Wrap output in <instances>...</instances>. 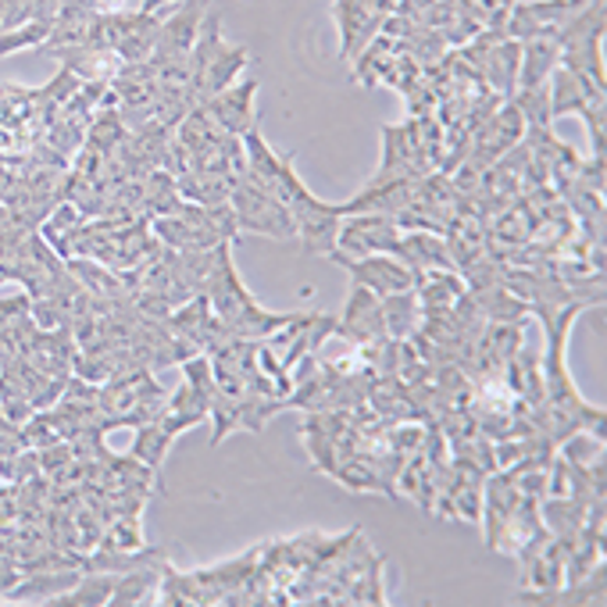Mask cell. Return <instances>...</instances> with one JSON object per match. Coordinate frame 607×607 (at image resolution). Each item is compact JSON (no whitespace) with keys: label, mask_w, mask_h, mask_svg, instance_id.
Listing matches in <instances>:
<instances>
[{"label":"cell","mask_w":607,"mask_h":607,"mask_svg":"<svg viewBox=\"0 0 607 607\" xmlns=\"http://www.w3.org/2000/svg\"><path fill=\"white\" fill-rule=\"evenodd\" d=\"M183 379L204 397L207 404H212V397H215V369H212V358H207V354H194L189 361H183Z\"/></svg>","instance_id":"4316f807"},{"label":"cell","mask_w":607,"mask_h":607,"mask_svg":"<svg viewBox=\"0 0 607 607\" xmlns=\"http://www.w3.org/2000/svg\"><path fill=\"white\" fill-rule=\"evenodd\" d=\"M83 568H51V572H25L19 583L11 586L8 600H40L51 604L54 597H61L65 589H72L79 583Z\"/></svg>","instance_id":"7c38bea8"},{"label":"cell","mask_w":607,"mask_h":607,"mask_svg":"<svg viewBox=\"0 0 607 607\" xmlns=\"http://www.w3.org/2000/svg\"><path fill=\"white\" fill-rule=\"evenodd\" d=\"M329 261H337L340 268L350 271V279L364 290H372L375 297H387V294H404L414 290V276L404 261H397L393 254H369V258H347L340 250H329L326 254Z\"/></svg>","instance_id":"277c9868"},{"label":"cell","mask_w":607,"mask_h":607,"mask_svg":"<svg viewBox=\"0 0 607 607\" xmlns=\"http://www.w3.org/2000/svg\"><path fill=\"white\" fill-rule=\"evenodd\" d=\"M65 268L79 279V286H83L90 297H107V300H125V297H130L125 282L101 261H93V258H65Z\"/></svg>","instance_id":"d6986e66"},{"label":"cell","mask_w":607,"mask_h":607,"mask_svg":"<svg viewBox=\"0 0 607 607\" xmlns=\"http://www.w3.org/2000/svg\"><path fill=\"white\" fill-rule=\"evenodd\" d=\"M393 258L404 261L411 268L414 279H419L422 271H429V268L454 271V261H451V254H446L443 236L440 233H429V229H404L401 239H397Z\"/></svg>","instance_id":"ba28073f"},{"label":"cell","mask_w":607,"mask_h":607,"mask_svg":"<svg viewBox=\"0 0 607 607\" xmlns=\"http://www.w3.org/2000/svg\"><path fill=\"white\" fill-rule=\"evenodd\" d=\"M507 101L522 111L525 125H554V119H551V86L547 83H539V86H518Z\"/></svg>","instance_id":"cb8c5ba5"},{"label":"cell","mask_w":607,"mask_h":607,"mask_svg":"<svg viewBox=\"0 0 607 607\" xmlns=\"http://www.w3.org/2000/svg\"><path fill=\"white\" fill-rule=\"evenodd\" d=\"M168 562H157V565H143V568H133V572H122L115 579V589H111V600L107 604H119V607H133V604H143L154 597L157 589V579H162Z\"/></svg>","instance_id":"ffe728a7"},{"label":"cell","mask_w":607,"mask_h":607,"mask_svg":"<svg viewBox=\"0 0 607 607\" xmlns=\"http://www.w3.org/2000/svg\"><path fill=\"white\" fill-rule=\"evenodd\" d=\"M539 522L557 543H572L586 525V504L575 497H543L539 501Z\"/></svg>","instance_id":"4fadbf2b"},{"label":"cell","mask_w":607,"mask_h":607,"mask_svg":"<svg viewBox=\"0 0 607 607\" xmlns=\"http://www.w3.org/2000/svg\"><path fill=\"white\" fill-rule=\"evenodd\" d=\"M607 97L600 101H589L583 107V122H586V130H589V143H594V157H604V125H607V115H604V107Z\"/></svg>","instance_id":"83f0119b"},{"label":"cell","mask_w":607,"mask_h":607,"mask_svg":"<svg viewBox=\"0 0 607 607\" xmlns=\"http://www.w3.org/2000/svg\"><path fill=\"white\" fill-rule=\"evenodd\" d=\"M397 493H401V497H411L422 511H429V515L436 511V475H433V465H429L422 454L404 461L401 475H397Z\"/></svg>","instance_id":"ac0fdd59"},{"label":"cell","mask_w":607,"mask_h":607,"mask_svg":"<svg viewBox=\"0 0 607 607\" xmlns=\"http://www.w3.org/2000/svg\"><path fill=\"white\" fill-rule=\"evenodd\" d=\"M465 290H469L465 279L446 268H429L414 279V294L422 300V311H446Z\"/></svg>","instance_id":"2e32d148"},{"label":"cell","mask_w":607,"mask_h":607,"mask_svg":"<svg viewBox=\"0 0 607 607\" xmlns=\"http://www.w3.org/2000/svg\"><path fill=\"white\" fill-rule=\"evenodd\" d=\"M379 304H382V322H387V337L408 340L422 329V300L414 290L387 294V297H379Z\"/></svg>","instance_id":"e0dca14e"},{"label":"cell","mask_w":607,"mask_h":607,"mask_svg":"<svg viewBox=\"0 0 607 607\" xmlns=\"http://www.w3.org/2000/svg\"><path fill=\"white\" fill-rule=\"evenodd\" d=\"M583 315V308H557V311H543L536 315V322L543 326V337H547V350L539 354V369H543V401L551 408L572 414L586 433H594L604 440L607 429V414L604 408H594L583 401L579 387L568 372V332L575 326V318Z\"/></svg>","instance_id":"6da1fadb"},{"label":"cell","mask_w":607,"mask_h":607,"mask_svg":"<svg viewBox=\"0 0 607 607\" xmlns=\"http://www.w3.org/2000/svg\"><path fill=\"white\" fill-rule=\"evenodd\" d=\"M172 440H175V436L168 433V425H165L162 419H154V422H147V425H136L133 457L143 461L147 469L162 472L165 457H168V451H172Z\"/></svg>","instance_id":"7402d4cb"},{"label":"cell","mask_w":607,"mask_h":607,"mask_svg":"<svg viewBox=\"0 0 607 607\" xmlns=\"http://www.w3.org/2000/svg\"><path fill=\"white\" fill-rule=\"evenodd\" d=\"M229 207H233V215L239 222V229H247V233L271 236V239H290V236H297L290 207H286L282 200L271 197L268 189H261L258 183H254L250 175H247V168L233 179Z\"/></svg>","instance_id":"7a4b0ae2"},{"label":"cell","mask_w":607,"mask_h":607,"mask_svg":"<svg viewBox=\"0 0 607 607\" xmlns=\"http://www.w3.org/2000/svg\"><path fill=\"white\" fill-rule=\"evenodd\" d=\"M337 337L347 340L350 347H364L372 340L387 337V322H382V304L372 290L354 282L347 304H343V315L337 318Z\"/></svg>","instance_id":"5b68a950"},{"label":"cell","mask_w":607,"mask_h":607,"mask_svg":"<svg viewBox=\"0 0 607 607\" xmlns=\"http://www.w3.org/2000/svg\"><path fill=\"white\" fill-rule=\"evenodd\" d=\"M119 575L111 572H86L79 575V583L72 589H65L61 597L51 600V607H101L111 600V589H115Z\"/></svg>","instance_id":"44dd1931"},{"label":"cell","mask_w":607,"mask_h":607,"mask_svg":"<svg viewBox=\"0 0 607 607\" xmlns=\"http://www.w3.org/2000/svg\"><path fill=\"white\" fill-rule=\"evenodd\" d=\"M22 579V572L19 565H14V557L11 554H0V597H8L11 594V586Z\"/></svg>","instance_id":"f1b7e54d"},{"label":"cell","mask_w":607,"mask_h":607,"mask_svg":"<svg viewBox=\"0 0 607 607\" xmlns=\"http://www.w3.org/2000/svg\"><path fill=\"white\" fill-rule=\"evenodd\" d=\"M472 300L479 304L486 322H501V326H525L529 322V304L515 297L507 286H486V290H469Z\"/></svg>","instance_id":"5bb4252c"},{"label":"cell","mask_w":607,"mask_h":607,"mask_svg":"<svg viewBox=\"0 0 607 607\" xmlns=\"http://www.w3.org/2000/svg\"><path fill=\"white\" fill-rule=\"evenodd\" d=\"M204 14H207L204 0H183L179 11H172L168 19H162V25H157V43L151 58H186L189 47L197 43Z\"/></svg>","instance_id":"52a82bcc"},{"label":"cell","mask_w":607,"mask_h":607,"mask_svg":"<svg viewBox=\"0 0 607 607\" xmlns=\"http://www.w3.org/2000/svg\"><path fill=\"white\" fill-rule=\"evenodd\" d=\"M397 239H401V226L390 215H343L332 250L347 254V258H369V254H393Z\"/></svg>","instance_id":"3957f363"},{"label":"cell","mask_w":607,"mask_h":607,"mask_svg":"<svg viewBox=\"0 0 607 607\" xmlns=\"http://www.w3.org/2000/svg\"><path fill=\"white\" fill-rule=\"evenodd\" d=\"M250 65V51L244 43H218L215 58L207 61V72H204V83H200V101L204 97H215V93H222L226 86L239 83V75H244V69Z\"/></svg>","instance_id":"8fae6325"},{"label":"cell","mask_w":607,"mask_h":607,"mask_svg":"<svg viewBox=\"0 0 607 607\" xmlns=\"http://www.w3.org/2000/svg\"><path fill=\"white\" fill-rule=\"evenodd\" d=\"M254 101H258V83H233L226 86L222 93H215V97H204L200 104L207 107V115L215 119V125L222 133L229 136H244L254 130V119H258V107H254Z\"/></svg>","instance_id":"8992f818"},{"label":"cell","mask_w":607,"mask_h":607,"mask_svg":"<svg viewBox=\"0 0 607 607\" xmlns=\"http://www.w3.org/2000/svg\"><path fill=\"white\" fill-rule=\"evenodd\" d=\"M551 86V119H565V115H583V107L589 101H600L607 93L600 86L589 83L586 75L572 72L565 65H557L547 79Z\"/></svg>","instance_id":"9c48e42d"},{"label":"cell","mask_w":607,"mask_h":607,"mask_svg":"<svg viewBox=\"0 0 607 607\" xmlns=\"http://www.w3.org/2000/svg\"><path fill=\"white\" fill-rule=\"evenodd\" d=\"M562 65V47L554 37H533L522 43V69H518V86H539L547 83L551 72Z\"/></svg>","instance_id":"9a60e30c"},{"label":"cell","mask_w":607,"mask_h":607,"mask_svg":"<svg viewBox=\"0 0 607 607\" xmlns=\"http://www.w3.org/2000/svg\"><path fill=\"white\" fill-rule=\"evenodd\" d=\"M51 29H54V19L4 29V33H0V58L19 54V51H37V47H43L47 40H51Z\"/></svg>","instance_id":"603a6c76"},{"label":"cell","mask_w":607,"mask_h":607,"mask_svg":"<svg viewBox=\"0 0 607 607\" xmlns=\"http://www.w3.org/2000/svg\"><path fill=\"white\" fill-rule=\"evenodd\" d=\"M557 454H565L572 465H589V461H597L604 454V440L579 429V433H572L562 446H557Z\"/></svg>","instance_id":"484cf974"},{"label":"cell","mask_w":607,"mask_h":607,"mask_svg":"<svg viewBox=\"0 0 607 607\" xmlns=\"http://www.w3.org/2000/svg\"><path fill=\"white\" fill-rule=\"evenodd\" d=\"M8 8H11V0H0V25H4V14H8Z\"/></svg>","instance_id":"f546056e"},{"label":"cell","mask_w":607,"mask_h":607,"mask_svg":"<svg viewBox=\"0 0 607 607\" xmlns=\"http://www.w3.org/2000/svg\"><path fill=\"white\" fill-rule=\"evenodd\" d=\"M300 436H304V451L311 454V465H315L318 472H326L329 479L337 475V469L347 461V454L337 446V440H329V436H322V433H308V429H304ZM350 457H354V454H350Z\"/></svg>","instance_id":"d4e9b609"},{"label":"cell","mask_w":607,"mask_h":607,"mask_svg":"<svg viewBox=\"0 0 607 607\" xmlns=\"http://www.w3.org/2000/svg\"><path fill=\"white\" fill-rule=\"evenodd\" d=\"M340 207L337 204H322L318 212L304 215L294 222L297 229V239H300V250L308 254V258H318V254H329L337 247V233H340Z\"/></svg>","instance_id":"30bf717a"}]
</instances>
